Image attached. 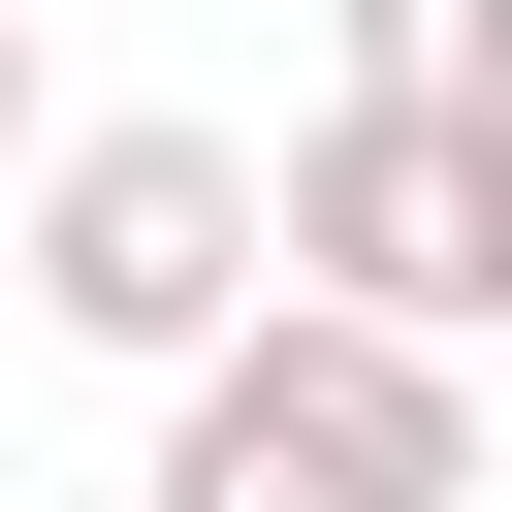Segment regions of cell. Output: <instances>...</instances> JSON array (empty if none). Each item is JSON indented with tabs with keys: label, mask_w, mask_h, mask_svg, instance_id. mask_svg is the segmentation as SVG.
<instances>
[{
	"label": "cell",
	"mask_w": 512,
	"mask_h": 512,
	"mask_svg": "<svg viewBox=\"0 0 512 512\" xmlns=\"http://www.w3.org/2000/svg\"><path fill=\"white\" fill-rule=\"evenodd\" d=\"M64 288H96V320H192V288H224V160H96V192H64Z\"/></svg>",
	"instance_id": "7a4b0ae2"
},
{
	"label": "cell",
	"mask_w": 512,
	"mask_h": 512,
	"mask_svg": "<svg viewBox=\"0 0 512 512\" xmlns=\"http://www.w3.org/2000/svg\"><path fill=\"white\" fill-rule=\"evenodd\" d=\"M384 32H416V64H480V32H512V0H384Z\"/></svg>",
	"instance_id": "3957f363"
},
{
	"label": "cell",
	"mask_w": 512,
	"mask_h": 512,
	"mask_svg": "<svg viewBox=\"0 0 512 512\" xmlns=\"http://www.w3.org/2000/svg\"><path fill=\"white\" fill-rule=\"evenodd\" d=\"M384 480H416V384L384 352H256L192 416V512H384Z\"/></svg>",
	"instance_id": "6da1fadb"
}]
</instances>
